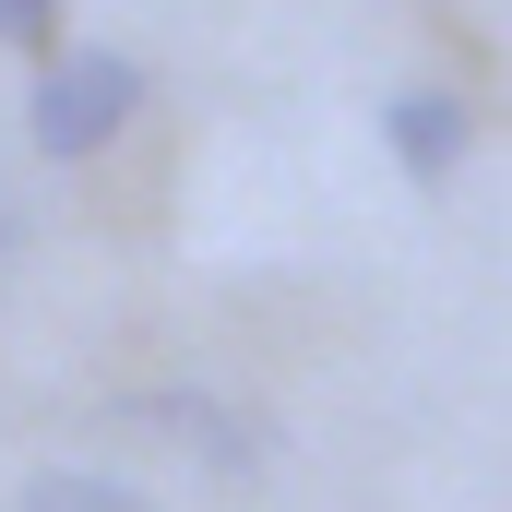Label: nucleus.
<instances>
[{"label": "nucleus", "instance_id": "nucleus-1", "mask_svg": "<svg viewBox=\"0 0 512 512\" xmlns=\"http://www.w3.org/2000/svg\"><path fill=\"white\" fill-rule=\"evenodd\" d=\"M143 108V72H131L120 48H48L36 60V96H24V143L48 155V167H84V155H108Z\"/></svg>", "mask_w": 512, "mask_h": 512}, {"label": "nucleus", "instance_id": "nucleus-6", "mask_svg": "<svg viewBox=\"0 0 512 512\" xmlns=\"http://www.w3.org/2000/svg\"><path fill=\"white\" fill-rule=\"evenodd\" d=\"M12 262H24V203L0 191V274H12Z\"/></svg>", "mask_w": 512, "mask_h": 512}, {"label": "nucleus", "instance_id": "nucleus-2", "mask_svg": "<svg viewBox=\"0 0 512 512\" xmlns=\"http://www.w3.org/2000/svg\"><path fill=\"white\" fill-rule=\"evenodd\" d=\"M382 143H393V167H405L417 191H441V179L477 155V120H465L453 84H405V96H382Z\"/></svg>", "mask_w": 512, "mask_h": 512}, {"label": "nucleus", "instance_id": "nucleus-4", "mask_svg": "<svg viewBox=\"0 0 512 512\" xmlns=\"http://www.w3.org/2000/svg\"><path fill=\"white\" fill-rule=\"evenodd\" d=\"M12 512H167V501H143L131 477H96V465H36L12 489Z\"/></svg>", "mask_w": 512, "mask_h": 512}, {"label": "nucleus", "instance_id": "nucleus-3", "mask_svg": "<svg viewBox=\"0 0 512 512\" xmlns=\"http://www.w3.org/2000/svg\"><path fill=\"white\" fill-rule=\"evenodd\" d=\"M120 417H131V429H167V441H191L215 489H251V477H262V441L227 417V405H203V393H143V405H120Z\"/></svg>", "mask_w": 512, "mask_h": 512}, {"label": "nucleus", "instance_id": "nucleus-5", "mask_svg": "<svg viewBox=\"0 0 512 512\" xmlns=\"http://www.w3.org/2000/svg\"><path fill=\"white\" fill-rule=\"evenodd\" d=\"M48 24H60V0H0V48H48Z\"/></svg>", "mask_w": 512, "mask_h": 512}]
</instances>
